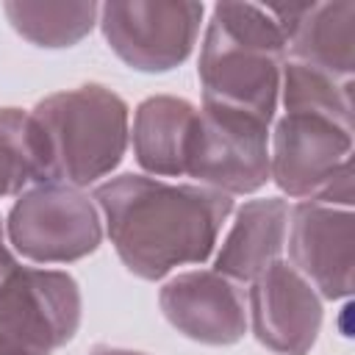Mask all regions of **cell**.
Instances as JSON below:
<instances>
[{"instance_id": "12", "label": "cell", "mask_w": 355, "mask_h": 355, "mask_svg": "<svg viewBox=\"0 0 355 355\" xmlns=\"http://www.w3.org/2000/svg\"><path fill=\"white\" fill-rule=\"evenodd\" d=\"M291 202L286 197H255L233 208L227 230L219 239L211 261L214 272L247 286L266 266L283 258Z\"/></svg>"}, {"instance_id": "6", "label": "cell", "mask_w": 355, "mask_h": 355, "mask_svg": "<svg viewBox=\"0 0 355 355\" xmlns=\"http://www.w3.org/2000/svg\"><path fill=\"white\" fill-rule=\"evenodd\" d=\"M80 319L83 297L69 272L17 263L0 277V352L53 355L78 336Z\"/></svg>"}, {"instance_id": "20", "label": "cell", "mask_w": 355, "mask_h": 355, "mask_svg": "<svg viewBox=\"0 0 355 355\" xmlns=\"http://www.w3.org/2000/svg\"><path fill=\"white\" fill-rule=\"evenodd\" d=\"M0 355H6V352H0Z\"/></svg>"}, {"instance_id": "16", "label": "cell", "mask_w": 355, "mask_h": 355, "mask_svg": "<svg viewBox=\"0 0 355 355\" xmlns=\"http://www.w3.org/2000/svg\"><path fill=\"white\" fill-rule=\"evenodd\" d=\"M47 183V161L31 111L0 105V197Z\"/></svg>"}, {"instance_id": "17", "label": "cell", "mask_w": 355, "mask_h": 355, "mask_svg": "<svg viewBox=\"0 0 355 355\" xmlns=\"http://www.w3.org/2000/svg\"><path fill=\"white\" fill-rule=\"evenodd\" d=\"M277 105H283V114H319L352 128V80H338L322 69L286 58Z\"/></svg>"}, {"instance_id": "2", "label": "cell", "mask_w": 355, "mask_h": 355, "mask_svg": "<svg viewBox=\"0 0 355 355\" xmlns=\"http://www.w3.org/2000/svg\"><path fill=\"white\" fill-rule=\"evenodd\" d=\"M283 64L286 36L266 6H211L197 58L202 103L227 105L275 122Z\"/></svg>"}, {"instance_id": "8", "label": "cell", "mask_w": 355, "mask_h": 355, "mask_svg": "<svg viewBox=\"0 0 355 355\" xmlns=\"http://www.w3.org/2000/svg\"><path fill=\"white\" fill-rule=\"evenodd\" d=\"M272 122L227 105H197V125L186 161L189 183L225 197L258 194L269 183Z\"/></svg>"}, {"instance_id": "11", "label": "cell", "mask_w": 355, "mask_h": 355, "mask_svg": "<svg viewBox=\"0 0 355 355\" xmlns=\"http://www.w3.org/2000/svg\"><path fill=\"white\" fill-rule=\"evenodd\" d=\"M322 302L313 286L280 258L247 283L250 333L277 355H308L324 322Z\"/></svg>"}, {"instance_id": "18", "label": "cell", "mask_w": 355, "mask_h": 355, "mask_svg": "<svg viewBox=\"0 0 355 355\" xmlns=\"http://www.w3.org/2000/svg\"><path fill=\"white\" fill-rule=\"evenodd\" d=\"M19 263V258L11 252V247H8V239H6V219L0 216V277L6 275V272H11L14 266Z\"/></svg>"}, {"instance_id": "10", "label": "cell", "mask_w": 355, "mask_h": 355, "mask_svg": "<svg viewBox=\"0 0 355 355\" xmlns=\"http://www.w3.org/2000/svg\"><path fill=\"white\" fill-rule=\"evenodd\" d=\"M164 319L189 341L205 347H230L250 333L247 286L214 272H175L158 288Z\"/></svg>"}, {"instance_id": "13", "label": "cell", "mask_w": 355, "mask_h": 355, "mask_svg": "<svg viewBox=\"0 0 355 355\" xmlns=\"http://www.w3.org/2000/svg\"><path fill=\"white\" fill-rule=\"evenodd\" d=\"M197 105L175 94L144 97L130 116V150L150 178H186Z\"/></svg>"}, {"instance_id": "14", "label": "cell", "mask_w": 355, "mask_h": 355, "mask_svg": "<svg viewBox=\"0 0 355 355\" xmlns=\"http://www.w3.org/2000/svg\"><path fill=\"white\" fill-rule=\"evenodd\" d=\"M286 58L322 69L338 80L355 72V3H305L286 39Z\"/></svg>"}, {"instance_id": "1", "label": "cell", "mask_w": 355, "mask_h": 355, "mask_svg": "<svg viewBox=\"0 0 355 355\" xmlns=\"http://www.w3.org/2000/svg\"><path fill=\"white\" fill-rule=\"evenodd\" d=\"M89 194L122 266L150 283L205 263L236 208L233 197L205 186L144 172L111 175Z\"/></svg>"}, {"instance_id": "5", "label": "cell", "mask_w": 355, "mask_h": 355, "mask_svg": "<svg viewBox=\"0 0 355 355\" xmlns=\"http://www.w3.org/2000/svg\"><path fill=\"white\" fill-rule=\"evenodd\" d=\"M103 219L92 194L64 183L25 189L6 214L11 252L33 266L83 261L103 244Z\"/></svg>"}, {"instance_id": "9", "label": "cell", "mask_w": 355, "mask_h": 355, "mask_svg": "<svg viewBox=\"0 0 355 355\" xmlns=\"http://www.w3.org/2000/svg\"><path fill=\"white\" fill-rule=\"evenodd\" d=\"M286 252L313 291L327 300H349L355 288V216L352 208L294 202L288 211Z\"/></svg>"}, {"instance_id": "3", "label": "cell", "mask_w": 355, "mask_h": 355, "mask_svg": "<svg viewBox=\"0 0 355 355\" xmlns=\"http://www.w3.org/2000/svg\"><path fill=\"white\" fill-rule=\"evenodd\" d=\"M47 161V183L94 189L130 150V108L103 83L53 92L31 108Z\"/></svg>"}, {"instance_id": "15", "label": "cell", "mask_w": 355, "mask_h": 355, "mask_svg": "<svg viewBox=\"0 0 355 355\" xmlns=\"http://www.w3.org/2000/svg\"><path fill=\"white\" fill-rule=\"evenodd\" d=\"M8 25L33 47L67 50L97 28L100 3L92 0H8L3 3Z\"/></svg>"}, {"instance_id": "19", "label": "cell", "mask_w": 355, "mask_h": 355, "mask_svg": "<svg viewBox=\"0 0 355 355\" xmlns=\"http://www.w3.org/2000/svg\"><path fill=\"white\" fill-rule=\"evenodd\" d=\"M89 355H147L139 349H128V347H111V344H94L89 349Z\"/></svg>"}, {"instance_id": "4", "label": "cell", "mask_w": 355, "mask_h": 355, "mask_svg": "<svg viewBox=\"0 0 355 355\" xmlns=\"http://www.w3.org/2000/svg\"><path fill=\"white\" fill-rule=\"evenodd\" d=\"M269 183L294 202L352 208V128L319 114H280L269 128Z\"/></svg>"}, {"instance_id": "7", "label": "cell", "mask_w": 355, "mask_h": 355, "mask_svg": "<svg viewBox=\"0 0 355 355\" xmlns=\"http://www.w3.org/2000/svg\"><path fill=\"white\" fill-rule=\"evenodd\" d=\"M202 25L205 6L194 0H108L97 14L108 50L147 75L180 67L194 53Z\"/></svg>"}]
</instances>
